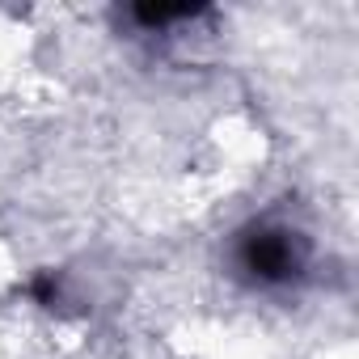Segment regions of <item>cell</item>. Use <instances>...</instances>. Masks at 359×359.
<instances>
[{
    "mask_svg": "<svg viewBox=\"0 0 359 359\" xmlns=\"http://www.w3.org/2000/svg\"><path fill=\"white\" fill-rule=\"evenodd\" d=\"M233 266L245 283L254 287H283V283H296L309 266V241L287 229V224H275V220H262V224H250L237 233L233 241Z\"/></svg>",
    "mask_w": 359,
    "mask_h": 359,
    "instance_id": "6da1fadb",
    "label": "cell"
}]
</instances>
